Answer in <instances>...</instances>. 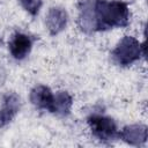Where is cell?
I'll list each match as a JSON object with an SVG mask.
<instances>
[{
	"mask_svg": "<svg viewBox=\"0 0 148 148\" xmlns=\"http://www.w3.org/2000/svg\"><path fill=\"white\" fill-rule=\"evenodd\" d=\"M18 1L23 7V9L32 16L39 13V9L42 8L43 5V0H18Z\"/></svg>",
	"mask_w": 148,
	"mask_h": 148,
	"instance_id": "30bf717a",
	"label": "cell"
},
{
	"mask_svg": "<svg viewBox=\"0 0 148 148\" xmlns=\"http://www.w3.org/2000/svg\"><path fill=\"white\" fill-rule=\"evenodd\" d=\"M53 96H54V92L47 86L38 84L31 89L29 98L31 104L35 108L50 112L53 103Z\"/></svg>",
	"mask_w": 148,
	"mask_h": 148,
	"instance_id": "ba28073f",
	"label": "cell"
},
{
	"mask_svg": "<svg viewBox=\"0 0 148 148\" xmlns=\"http://www.w3.org/2000/svg\"><path fill=\"white\" fill-rule=\"evenodd\" d=\"M34 45V39L31 36L24 32H15L8 43V50L12 57L16 60L25 59Z\"/></svg>",
	"mask_w": 148,
	"mask_h": 148,
	"instance_id": "277c9868",
	"label": "cell"
},
{
	"mask_svg": "<svg viewBox=\"0 0 148 148\" xmlns=\"http://www.w3.org/2000/svg\"><path fill=\"white\" fill-rule=\"evenodd\" d=\"M68 14L62 7H51L45 16V27L50 35L56 36L60 34L67 25Z\"/></svg>",
	"mask_w": 148,
	"mask_h": 148,
	"instance_id": "5b68a950",
	"label": "cell"
},
{
	"mask_svg": "<svg viewBox=\"0 0 148 148\" xmlns=\"http://www.w3.org/2000/svg\"><path fill=\"white\" fill-rule=\"evenodd\" d=\"M73 106V97L68 91L59 90L54 92L53 96V103L50 113L57 114V116H67L69 114Z\"/></svg>",
	"mask_w": 148,
	"mask_h": 148,
	"instance_id": "9c48e42d",
	"label": "cell"
},
{
	"mask_svg": "<svg viewBox=\"0 0 148 148\" xmlns=\"http://www.w3.org/2000/svg\"><path fill=\"white\" fill-rule=\"evenodd\" d=\"M87 123L92 135L99 141L108 142L118 139L119 130L117 123L111 117L94 113L87 118Z\"/></svg>",
	"mask_w": 148,
	"mask_h": 148,
	"instance_id": "3957f363",
	"label": "cell"
},
{
	"mask_svg": "<svg viewBox=\"0 0 148 148\" xmlns=\"http://www.w3.org/2000/svg\"><path fill=\"white\" fill-rule=\"evenodd\" d=\"M21 101L15 92H8L3 96L0 106V127L8 125L20 111Z\"/></svg>",
	"mask_w": 148,
	"mask_h": 148,
	"instance_id": "52a82bcc",
	"label": "cell"
},
{
	"mask_svg": "<svg viewBox=\"0 0 148 148\" xmlns=\"http://www.w3.org/2000/svg\"><path fill=\"white\" fill-rule=\"evenodd\" d=\"M147 126L143 124H131L119 131L118 138L131 146L139 147L147 141Z\"/></svg>",
	"mask_w": 148,
	"mask_h": 148,
	"instance_id": "8992f818",
	"label": "cell"
},
{
	"mask_svg": "<svg viewBox=\"0 0 148 148\" xmlns=\"http://www.w3.org/2000/svg\"><path fill=\"white\" fill-rule=\"evenodd\" d=\"M145 56V46L135 37L126 35L114 46L111 58L120 67H128Z\"/></svg>",
	"mask_w": 148,
	"mask_h": 148,
	"instance_id": "7a4b0ae2",
	"label": "cell"
},
{
	"mask_svg": "<svg viewBox=\"0 0 148 148\" xmlns=\"http://www.w3.org/2000/svg\"><path fill=\"white\" fill-rule=\"evenodd\" d=\"M130 20V7L121 0H82L79 5L77 24L86 34L125 28Z\"/></svg>",
	"mask_w": 148,
	"mask_h": 148,
	"instance_id": "6da1fadb",
	"label": "cell"
}]
</instances>
